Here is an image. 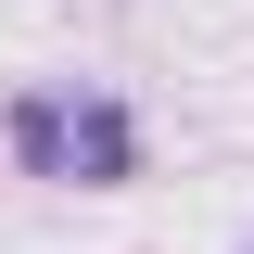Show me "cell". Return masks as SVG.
<instances>
[{"label": "cell", "mask_w": 254, "mask_h": 254, "mask_svg": "<svg viewBox=\"0 0 254 254\" xmlns=\"http://www.w3.org/2000/svg\"><path fill=\"white\" fill-rule=\"evenodd\" d=\"M0 153L51 190H127L140 178V115L102 76H38V89L0 102Z\"/></svg>", "instance_id": "obj_1"}, {"label": "cell", "mask_w": 254, "mask_h": 254, "mask_svg": "<svg viewBox=\"0 0 254 254\" xmlns=\"http://www.w3.org/2000/svg\"><path fill=\"white\" fill-rule=\"evenodd\" d=\"M242 254H254V242H242Z\"/></svg>", "instance_id": "obj_2"}]
</instances>
